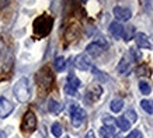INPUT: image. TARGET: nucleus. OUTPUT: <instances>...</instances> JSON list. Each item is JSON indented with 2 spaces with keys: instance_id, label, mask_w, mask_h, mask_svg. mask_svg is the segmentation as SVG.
<instances>
[{
  "instance_id": "nucleus-23",
  "label": "nucleus",
  "mask_w": 153,
  "mask_h": 138,
  "mask_svg": "<svg viewBox=\"0 0 153 138\" xmlns=\"http://www.w3.org/2000/svg\"><path fill=\"white\" fill-rule=\"evenodd\" d=\"M51 131H52V134H53L55 137H60L63 130H62V125H60L59 123H53L52 127H51Z\"/></svg>"
},
{
  "instance_id": "nucleus-9",
  "label": "nucleus",
  "mask_w": 153,
  "mask_h": 138,
  "mask_svg": "<svg viewBox=\"0 0 153 138\" xmlns=\"http://www.w3.org/2000/svg\"><path fill=\"white\" fill-rule=\"evenodd\" d=\"M14 110L13 103L7 100L6 97H0V118H6L9 117Z\"/></svg>"
},
{
  "instance_id": "nucleus-8",
  "label": "nucleus",
  "mask_w": 153,
  "mask_h": 138,
  "mask_svg": "<svg viewBox=\"0 0 153 138\" xmlns=\"http://www.w3.org/2000/svg\"><path fill=\"white\" fill-rule=\"evenodd\" d=\"M74 66L80 70H88V69H91V61L88 58L87 54H80V55L76 56V59H74Z\"/></svg>"
},
{
  "instance_id": "nucleus-11",
  "label": "nucleus",
  "mask_w": 153,
  "mask_h": 138,
  "mask_svg": "<svg viewBox=\"0 0 153 138\" xmlns=\"http://www.w3.org/2000/svg\"><path fill=\"white\" fill-rule=\"evenodd\" d=\"M101 93H102V89L100 85H91V86L87 89V99L91 101L98 100L100 96H101Z\"/></svg>"
},
{
  "instance_id": "nucleus-26",
  "label": "nucleus",
  "mask_w": 153,
  "mask_h": 138,
  "mask_svg": "<svg viewBox=\"0 0 153 138\" xmlns=\"http://www.w3.org/2000/svg\"><path fill=\"white\" fill-rule=\"evenodd\" d=\"M65 93L69 94V96H77V90L73 88H70V86H68V85L65 86Z\"/></svg>"
},
{
  "instance_id": "nucleus-14",
  "label": "nucleus",
  "mask_w": 153,
  "mask_h": 138,
  "mask_svg": "<svg viewBox=\"0 0 153 138\" xmlns=\"http://www.w3.org/2000/svg\"><path fill=\"white\" fill-rule=\"evenodd\" d=\"M110 109H111L112 113H120L124 109V100L122 99H114L110 104Z\"/></svg>"
},
{
  "instance_id": "nucleus-24",
  "label": "nucleus",
  "mask_w": 153,
  "mask_h": 138,
  "mask_svg": "<svg viewBox=\"0 0 153 138\" xmlns=\"http://www.w3.org/2000/svg\"><path fill=\"white\" fill-rule=\"evenodd\" d=\"M125 118L129 121V123H135L136 120H138V116H136V113H135L134 110H128L125 114Z\"/></svg>"
},
{
  "instance_id": "nucleus-1",
  "label": "nucleus",
  "mask_w": 153,
  "mask_h": 138,
  "mask_svg": "<svg viewBox=\"0 0 153 138\" xmlns=\"http://www.w3.org/2000/svg\"><path fill=\"white\" fill-rule=\"evenodd\" d=\"M53 26V19L51 16H39L34 21V34L37 37H47Z\"/></svg>"
},
{
  "instance_id": "nucleus-10",
  "label": "nucleus",
  "mask_w": 153,
  "mask_h": 138,
  "mask_svg": "<svg viewBox=\"0 0 153 138\" xmlns=\"http://www.w3.org/2000/svg\"><path fill=\"white\" fill-rule=\"evenodd\" d=\"M124 30H125V27L121 23H118V21H114V23L110 24V32H111L112 37L117 38V40L124 37Z\"/></svg>"
},
{
  "instance_id": "nucleus-20",
  "label": "nucleus",
  "mask_w": 153,
  "mask_h": 138,
  "mask_svg": "<svg viewBox=\"0 0 153 138\" xmlns=\"http://www.w3.org/2000/svg\"><path fill=\"white\" fill-rule=\"evenodd\" d=\"M140 107H142L146 113H149V114H152V113H153V103H152V101L140 100Z\"/></svg>"
},
{
  "instance_id": "nucleus-29",
  "label": "nucleus",
  "mask_w": 153,
  "mask_h": 138,
  "mask_svg": "<svg viewBox=\"0 0 153 138\" xmlns=\"http://www.w3.org/2000/svg\"><path fill=\"white\" fill-rule=\"evenodd\" d=\"M7 135H6V133L4 131H0V138H6Z\"/></svg>"
},
{
  "instance_id": "nucleus-13",
  "label": "nucleus",
  "mask_w": 153,
  "mask_h": 138,
  "mask_svg": "<svg viewBox=\"0 0 153 138\" xmlns=\"http://www.w3.org/2000/svg\"><path fill=\"white\" fill-rule=\"evenodd\" d=\"M86 51H87L88 55H91V56H98L104 50H102L101 46L98 45L97 42H91V44H88V45H87Z\"/></svg>"
},
{
  "instance_id": "nucleus-25",
  "label": "nucleus",
  "mask_w": 153,
  "mask_h": 138,
  "mask_svg": "<svg viewBox=\"0 0 153 138\" xmlns=\"http://www.w3.org/2000/svg\"><path fill=\"white\" fill-rule=\"evenodd\" d=\"M126 138H142V133H140L139 130H132V131L128 134Z\"/></svg>"
},
{
  "instance_id": "nucleus-31",
  "label": "nucleus",
  "mask_w": 153,
  "mask_h": 138,
  "mask_svg": "<svg viewBox=\"0 0 153 138\" xmlns=\"http://www.w3.org/2000/svg\"><path fill=\"white\" fill-rule=\"evenodd\" d=\"M66 138H69V137H66Z\"/></svg>"
},
{
  "instance_id": "nucleus-22",
  "label": "nucleus",
  "mask_w": 153,
  "mask_h": 138,
  "mask_svg": "<svg viewBox=\"0 0 153 138\" xmlns=\"http://www.w3.org/2000/svg\"><path fill=\"white\" fill-rule=\"evenodd\" d=\"M139 90L143 94H149V93L152 92V88H150V85L148 82H143V80H140L139 82Z\"/></svg>"
},
{
  "instance_id": "nucleus-27",
  "label": "nucleus",
  "mask_w": 153,
  "mask_h": 138,
  "mask_svg": "<svg viewBox=\"0 0 153 138\" xmlns=\"http://www.w3.org/2000/svg\"><path fill=\"white\" fill-rule=\"evenodd\" d=\"M102 123H104L105 125H110V127H111L112 117H111V116H104V117H102Z\"/></svg>"
},
{
  "instance_id": "nucleus-7",
  "label": "nucleus",
  "mask_w": 153,
  "mask_h": 138,
  "mask_svg": "<svg viewBox=\"0 0 153 138\" xmlns=\"http://www.w3.org/2000/svg\"><path fill=\"white\" fill-rule=\"evenodd\" d=\"M114 13V17L117 19V21H128V20L132 17V11H131L128 7H121V6H117L112 10Z\"/></svg>"
},
{
  "instance_id": "nucleus-17",
  "label": "nucleus",
  "mask_w": 153,
  "mask_h": 138,
  "mask_svg": "<svg viewBox=\"0 0 153 138\" xmlns=\"http://www.w3.org/2000/svg\"><path fill=\"white\" fill-rule=\"evenodd\" d=\"M115 123H117V125L122 130V131H128V130L131 128V123L125 118V117H120V118H117Z\"/></svg>"
},
{
  "instance_id": "nucleus-30",
  "label": "nucleus",
  "mask_w": 153,
  "mask_h": 138,
  "mask_svg": "<svg viewBox=\"0 0 153 138\" xmlns=\"http://www.w3.org/2000/svg\"><path fill=\"white\" fill-rule=\"evenodd\" d=\"M114 138H122V137H120V135H117V137H114Z\"/></svg>"
},
{
  "instance_id": "nucleus-21",
  "label": "nucleus",
  "mask_w": 153,
  "mask_h": 138,
  "mask_svg": "<svg viewBox=\"0 0 153 138\" xmlns=\"http://www.w3.org/2000/svg\"><path fill=\"white\" fill-rule=\"evenodd\" d=\"M134 34H135V27H132V26H131V27H126L125 30H124V40H125V41H129L131 38L134 37Z\"/></svg>"
},
{
  "instance_id": "nucleus-28",
  "label": "nucleus",
  "mask_w": 153,
  "mask_h": 138,
  "mask_svg": "<svg viewBox=\"0 0 153 138\" xmlns=\"http://www.w3.org/2000/svg\"><path fill=\"white\" fill-rule=\"evenodd\" d=\"M84 138H96V135H94L93 130H90V131H87V134H86V137Z\"/></svg>"
},
{
  "instance_id": "nucleus-3",
  "label": "nucleus",
  "mask_w": 153,
  "mask_h": 138,
  "mask_svg": "<svg viewBox=\"0 0 153 138\" xmlns=\"http://www.w3.org/2000/svg\"><path fill=\"white\" fill-rule=\"evenodd\" d=\"M70 118H72V125L73 127H80L84 123L86 111L77 104H70Z\"/></svg>"
},
{
  "instance_id": "nucleus-16",
  "label": "nucleus",
  "mask_w": 153,
  "mask_h": 138,
  "mask_svg": "<svg viewBox=\"0 0 153 138\" xmlns=\"http://www.w3.org/2000/svg\"><path fill=\"white\" fill-rule=\"evenodd\" d=\"M48 110L53 113V114H58L60 110H62V106H60V103H58L56 100L51 99V100L48 101Z\"/></svg>"
},
{
  "instance_id": "nucleus-15",
  "label": "nucleus",
  "mask_w": 153,
  "mask_h": 138,
  "mask_svg": "<svg viewBox=\"0 0 153 138\" xmlns=\"http://www.w3.org/2000/svg\"><path fill=\"white\" fill-rule=\"evenodd\" d=\"M66 85L77 90V89L80 88V85H82V83H80V80L77 79V76H76L74 74H69V76H68V83H66Z\"/></svg>"
},
{
  "instance_id": "nucleus-4",
  "label": "nucleus",
  "mask_w": 153,
  "mask_h": 138,
  "mask_svg": "<svg viewBox=\"0 0 153 138\" xmlns=\"http://www.w3.org/2000/svg\"><path fill=\"white\" fill-rule=\"evenodd\" d=\"M37 80H38V86L44 90H48L51 88L52 80H53V76H52L51 70L48 68H42L37 75Z\"/></svg>"
},
{
  "instance_id": "nucleus-6",
  "label": "nucleus",
  "mask_w": 153,
  "mask_h": 138,
  "mask_svg": "<svg viewBox=\"0 0 153 138\" xmlns=\"http://www.w3.org/2000/svg\"><path fill=\"white\" fill-rule=\"evenodd\" d=\"M134 55L129 52H126L125 55L122 56V59H121V62L118 64V72L122 75H128V72L131 70V66H132V62H134Z\"/></svg>"
},
{
  "instance_id": "nucleus-18",
  "label": "nucleus",
  "mask_w": 153,
  "mask_h": 138,
  "mask_svg": "<svg viewBox=\"0 0 153 138\" xmlns=\"http://www.w3.org/2000/svg\"><path fill=\"white\" fill-rule=\"evenodd\" d=\"M100 134H101L102 138H111L112 134H114V128L110 125H102L100 128Z\"/></svg>"
},
{
  "instance_id": "nucleus-12",
  "label": "nucleus",
  "mask_w": 153,
  "mask_h": 138,
  "mask_svg": "<svg viewBox=\"0 0 153 138\" xmlns=\"http://www.w3.org/2000/svg\"><path fill=\"white\" fill-rule=\"evenodd\" d=\"M135 42L139 48H152V45H150V42L148 40V35L143 34V32H139V34L135 35Z\"/></svg>"
},
{
  "instance_id": "nucleus-19",
  "label": "nucleus",
  "mask_w": 153,
  "mask_h": 138,
  "mask_svg": "<svg viewBox=\"0 0 153 138\" xmlns=\"http://www.w3.org/2000/svg\"><path fill=\"white\" fill-rule=\"evenodd\" d=\"M55 68H56V70H63L65 69V66H66V62H65V58L63 56H56L55 58Z\"/></svg>"
},
{
  "instance_id": "nucleus-5",
  "label": "nucleus",
  "mask_w": 153,
  "mask_h": 138,
  "mask_svg": "<svg viewBox=\"0 0 153 138\" xmlns=\"http://www.w3.org/2000/svg\"><path fill=\"white\" fill-rule=\"evenodd\" d=\"M37 128V117L33 111H27L23 117V123H21V130L24 133H33Z\"/></svg>"
},
{
  "instance_id": "nucleus-2",
  "label": "nucleus",
  "mask_w": 153,
  "mask_h": 138,
  "mask_svg": "<svg viewBox=\"0 0 153 138\" xmlns=\"http://www.w3.org/2000/svg\"><path fill=\"white\" fill-rule=\"evenodd\" d=\"M13 92H14V96L21 103H25V101L30 100L31 97V90H30V82H28L27 78H21L19 79L16 85L13 88Z\"/></svg>"
}]
</instances>
